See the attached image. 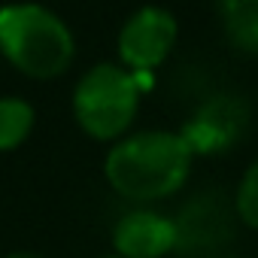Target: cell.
<instances>
[{
    "label": "cell",
    "mask_w": 258,
    "mask_h": 258,
    "mask_svg": "<svg viewBox=\"0 0 258 258\" xmlns=\"http://www.w3.org/2000/svg\"><path fill=\"white\" fill-rule=\"evenodd\" d=\"M7 258H46V255H40V252H13Z\"/></svg>",
    "instance_id": "9"
},
{
    "label": "cell",
    "mask_w": 258,
    "mask_h": 258,
    "mask_svg": "<svg viewBox=\"0 0 258 258\" xmlns=\"http://www.w3.org/2000/svg\"><path fill=\"white\" fill-rule=\"evenodd\" d=\"M34 106L25 97H0V152L19 149L34 131Z\"/></svg>",
    "instance_id": "7"
},
{
    "label": "cell",
    "mask_w": 258,
    "mask_h": 258,
    "mask_svg": "<svg viewBox=\"0 0 258 258\" xmlns=\"http://www.w3.org/2000/svg\"><path fill=\"white\" fill-rule=\"evenodd\" d=\"M140 91V73L112 61L94 64L73 88V118L91 140L115 143L137 115Z\"/></svg>",
    "instance_id": "3"
},
{
    "label": "cell",
    "mask_w": 258,
    "mask_h": 258,
    "mask_svg": "<svg viewBox=\"0 0 258 258\" xmlns=\"http://www.w3.org/2000/svg\"><path fill=\"white\" fill-rule=\"evenodd\" d=\"M179 37V25L170 10L164 7H140L137 13L127 16V22L118 31L115 49L121 67L131 73H149L167 61Z\"/></svg>",
    "instance_id": "4"
},
{
    "label": "cell",
    "mask_w": 258,
    "mask_h": 258,
    "mask_svg": "<svg viewBox=\"0 0 258 258\" xmlns=\"http://www.w3.org/2000/svg\"><path fill=\"white\" fill-rule=\"evenodd\" d=\"M103 258H118V255H103Z\"/></svg>",
    "instance_id": "10"
},
{
    "label": "cell",
    "mask_w": 258,
    "mask_h": 258,
    "mask_svg": "<svg viewBox=\"0 0 258 258\" xmlns=\"http://www.w3.org/2000/svg\"><path fill=\"white\" fill-rule=\"evenodd\" d=\"M0 55L31 79L61 76L76 55L67 22L43 4L0 7Z\"/></svg>",
    "instance_id": "2"
},
{
    "label": "cell",
    "mask_w": 258,
    "mask_h": 258,
    "mask_svg": "<svg viewBox=\"0 0 258 258\" xmlns=\"http://www.w3.org/2000/svg\"><path fill=\"white\" fill-rule=\"evenodd\" d=\"M234 210H237V216L243 219L246 228L258 231V158L246 167V173H243V179L237 185Z\"/></svg>",
    "instance_id": "8"
},
{
    "label": "cell",
    "mask_w": 258,
    "mask_h": 258,
    "mask_svg": "<svg viewBox=\"0 0 258 258\" xmlns=\"http://www.w3.org/2000/svg\"><path fill=\"white\" fill-rule=\"evenodd\" d=\"M228 43L237 52L258 55V0H219Z\"/></svg>",
    "instance_id": "6"
},
{
    "label": "cell",
    "mask_w": 258,
    "mask_h": 258,
    "mask_svg": "<svg viewBox=\"0 0 258 258\" xmlns=\"http://www.w3.org/2000/svg\"><path fill=\"white\" fill-rule=\"evenodd\" d=\"M176 243V219L146 207L127 210L112 228V249L118 258H164Z\"/></svg>",
    "instance_id": "5"
},
{
    "label": "cell",
    "mask_w": 258,
    "mask_h": 258,
    "mask_svg": "<svg viewBox=\"0 0 258 258\" xmlns=\"http://www.w3.org/2000/svg\"><path fill=\"white\" fill-rule=\"evenodd\" d=\"M191 167V140L185 134L161 131V127L124 134L112 143L103 161V173L112 191L137 204H152L176 195L188 182Z\"/></svg>",
    "instance_id": "1"
}]
</instances>
